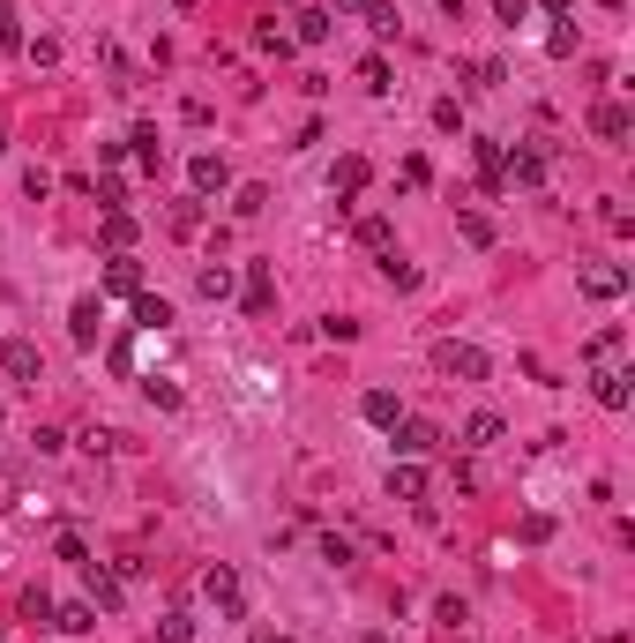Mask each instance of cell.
<instances>
[{"label":"cell","instance_id":"cell-17","mask_svg":"<svg viewBox=\"0 0 635 643\" xmlns=\"http://www.w3.org/2000/svg\"><path fill=\"white\" fill-rule=\"evenodd\" d=\"M359 412H367V427H396V419H404V404H396V389H367V397H359Z\"/></svg>","mask_w":635,"mask_h":643},{"label":"cell","instance_id":"cell-28","mask_svg":"<svg viewBox=\"0 0 635 643\" xmlns=\"http://www.w3.org/2000/svg\"><path fill=\"white\" fill-rule=\"evenodd\" d=\"M165 322H172V307L157 292H135V329H165Z\"/></svg>","mask_w":635,"mask_h":643},{"label":"cell","instance_id":"cell-41","mask_svg":"<svg viewBox=\"0 0 635 643\" xmlns=\"http://www.w3.org/2000/svg\"><path fill=\"white\" fill-rule=\"evenodd\" d=\"M83 449H90V457H113L120 434H113V427H90V434H83Z\"/></svg>","mask_w":635,"mask_h":643},{"label":"cell","instance_id":"cell-21","mask_svg":"<svg viewBox=\"0 0 635 643\" xmlns=\"http://www.w3.org/2000/svg\"><path fill=\"white\" fill-rule=\"evenodd\" d=\"M195 292H202V300H232V270H225V262H202V270H195Z\"/></svg>","mask_w":635,"mask_h":643},{"label":"cell","instance_id":"cell-32","mask_svg":"<svg viewBox=\"0 0 635 643\" xmlns=\"http://www.w3.org/2000/svg\"><path fill=\"white\" fill-rule=\"evenodd\" d=\"M359 83H367L374 98H389V60H381V53H367V60H359Z\"/></svg>","mask_w":635,"mask_h":643},{"label":"cell","instance_id":"cell-24","mask_svg":"<svg viewBox=\"0 0 635 643\" xmlns=\"http://www.w3.org/2000/svg\"><path fill=\"white\" fill-rule=\"evenodd\" d=\"M359 247H367V255H389V247H396L389 217H359Z\"/></svg>","mask_w":635,"mask_h":643},{"label":"cell","instance_id":"cell-13","mask_svg":"<svg viewBox=\"0 0 635 643\" xmlns=\"http://www.w3.org/2000/svg\"><path fill=\"white\" fill-rule=\"evenodd\" d=\"M367 180H374V165H367V158H337V172H329V195H344V202H352Z\"/></svg>","mask_w":635,"mask_h":643},{"label":"cell","instance_id":"cell-18","mask_svg":"<svg viewBox=\"0 0 635 643\" xmlns=\"http://www.w3.org/2000/svg\"><path fill=\"white\" fill-rule=\"evenodd\" d=\"M105 292H113V300H135V292H142V270H135L127 255H113V262H105Z\"/></svg>","mask_w":635,"mask_h":643},{"label":"cell","instance_id":"cell-11","mask_svg":"<svg viewBox=\"0 0 635 643\" xmlns=\"http://www.w3.org/2000/svg\"><path fill=\"white\" fill-rule=\"evenodd\" d=\"M471 158H479V180H486V187H508V150L494 143V135H479V143H471Z\"/></svg>","mask_w":635,"mask_h":643},{"label":"cell","instance_id":"cell-46","mask_svg":"<svg viewBox=\"0 0 635 643\" xmlns=\"http://www.w3.org/2000/svg\"><path fill=\"white\" fill-rule=\"evenodd\" d=\"M568 8H576V0H546V15H568Z\"/></svg>","mask_w":635,"mask_h":643},{"label":"cell","instance_id":"cell-34","mask_svg":"<svg viewBox=\"0 0 635 643\" xmlns=\"http://www.w3.org/2000/svg\"><path fill=\"white\" fill-rule=\"evenodd\" d=\"M53 554L68 561V569H83V561H90V546H83V531H60V539H53Z\"/></svg>","mask_w":635,"mask_h":643},{"label":"cell","instance_id":"cell-5","mask_svg":"<svg viewBox=\"0 0 635 643\" xmlns=\"http://www.w3.org/2000/svg\"><path fill=\"white\" fill-rule=\"evenodd\" d=\"M187 187H195V195H225V187H232V165L217 158V150H195V158H187Z\"/></svg>","mask_w":635,"mask_h":643},{"label":"cell","instance_id":"cell-33","mask_svg":"<svg viewBox=\"0 0 635 643\" xmlns=\"http://www.w3.org/2000/svg\"><path fill=\"white\" fill-rule=\"evenodd\" d=\"M150 404L157 412H180V382H172V374H150Z\"/></svg>","mask_w":635,"mask_h":643},{"label":"cell","instance_id":"cell-22","mask_svg":"<svg viewBox=\"0 0 635 643\" xmlns=\"http://www.w3.org/2000/svg\"><path fill=\"white\" fill-rule=\"evenodd\" d=\"M329 30H337V15H329V8H299V30H292V38H299V45H322Z\"/></svg>","mask_w":635,"mask_h":643},{"label":"cell","instance_id":"cell-36","mask_svg":"<svg viewBox=\"0 0 635 643\" xmlns=\"http://www.w3.org/2000/svg\"><path fill=\"white\" fill-rule=\"evenodd\" d=\"M0 53H23V23H15L8 0H0Z\"/></svg>","mask_w":635,"mask_h":643},{"label":"cell","instance_id":"cell-10","mask_svg":"<svg viewBox=\"0 0 635 643\" xmlns=\"http://www.w3.org/2000/svg\"><path fill=\"white\" fill-rule=\"evenodd\" d=\"M83 584H90V606H105V614L127 599V584H120L113 569H98V561H83Z\"/></svg>","mask_w":635,"mask_h":643},{"label":"cell","instance_id":"cell-42","mask_svg":"<svg viewBox=\"0 0 635 643\" xmlns=\"http://www.w3.org/2000/svg\"><path fill=\"white\" fill-rule=\"evenodd\" d=\"M396 180H404V187H426V180H434V165H426V158H404V165H396Z\"/></svg>","mask_w":635,"mask_h":643},{"label":"cell","instance_id":"cell-35","mask_svg":"<svg viewBox=\"0 0 635 643\" xmlns=\"http://www.w3.org/2000/svg\"><path fill=\"white\" fill-rule=\"evenodd\" d=\"M367 23H374V38H396V23H404V15H396L389 0H367Z\"/></svg>","mask_w":635,"mask_h":643},{"label":"cell","instance_id":"cell-4","mask_svg":"<svg viewBox=\"0 0 635 643\" xmlns=\"http://www.w3.org/2000/svg\"><path fill=\"white\" fill-rule=\"evenodd\" d=\"M576 285H583V300H621V292H628V270H621V262H583Z\"/></svg>","mask_w":635,"mask_h":643},{"label":"cell","instance_id":"cell-7","mask_svg":"<svg viewBox=\"0 0 635 643\" xmlns=\"http://www.w3.org/2000/svg\"><path fill=\"white\" fill-rule=\"evenodd\" d=\"M98 329H105V300H98V292H83V300L68 307V337L90 352V344H98Z\"/></svg>","mask_w":635,"mask_h":643},{"label":"cell","instance_id":"cell-3","mask_svg":"<svg viewBox=\"0 0 635 643\" xmlns=\"http://www.w3.org/2000/svg\"><path fill=\"white\" fill-rule=\"evenodd\" d=\"M202 599H210V606H217V614H225V621H240L247 591H240V576H232L225 561H217V569H202Z\"/></svg>","mask_w":635,"mask_h":643},{"label":"cell","instance_id":"cell-50","mask_svg":"<svg viewBox=\"0 0 635 643\" xmlns=\"http://www.w3.org/2000/svg\"><path fill=\"white\" fill-rule=\"evenodd\" d=\"M172 8H202V0H172Z\"/></svg>","mask_w":635,"mask_h":643},{"label":"cell","instance_id":"cell-2","mask_svg":"<svg viewBox=\"0 0 635 643\" xmlns=\"http://www.w3.org/2000/svg\"><path fill=\"white\" fill-rule=\"evenodd\" d=\"M0 367H8L15 389H38V382H45V352H38L30 337H8V344H0Z\"/></svg>","mask_w":635,"mask_h":643},{"label":"cell","instance_id":"cell-44","mask_svg":"<svg viewBox=\"0 0 635 643\" xmlns=\"http://www.w3.org/2000/svg\"><path fill=\"white\" fill-rule=\"evenodd\" d=\"M23 53L38 60V68H53V60H60V45H53V38H23Z\"/></svg>","mask_w":635,"mask_h":643},{"label":"cell","instance_id":"cell-52","mask_svg":"<svg viewBox=\"0 0 635 643\" xmlns=\"http://www.w3.org/2000/svg\"><path fill=\"white\" fill-rule=\"evenodd\" d=\"M284 8H299V0H284Z\"/></svg>","mask_w":635,"mask_h":643},{"label":"cell","instance_id":"cell-38","mask_svg":"<svg viewBox=\"0 0 635 643\" xmlns=\"http://www.w3.org/2000/svg\"><path fill=\"white\" fill-rule=\"evenodd\" d=\"M23 621H45V629H53V599H45V591H38V584H30V591H23Z\"/></svg>","mask_w":635,"mask_h":643},{"label":"cell","instance_id":"cell-48","mask_svg":"<svg viewBox=\"0 0 635 643\" xmlns=\"http://www.w3.org/2000/svg\"><path fill=\"white\" fill-rule=\"evenodd\" d=\"M359 643H389V636H381V629H374V636H359Z\"/></svg>","mask_w":635,"mask_h":643},{"label":"cell","instance_id":"cell-47","mask_svg":"<svg viewBox=\"0 0 635 643\" xmlns=\"http://www.w3.org/2000/svg\"><path fill=\"white\" fill-rule=\"evenodd\" d=\"M598 8H613V15H621V8H628V0H598Z\"/></svg>","mask_w":635,"mask_h":643},{"label":"cell","instance_id":"cell-43","mask_svg":"<svg viewBox=\"0 0 635 643\" xmlns=\"http://www.w3.org/2000/svg\"><path fill=\"white\" fill-rule=\"evenodd\" d=\"M434 128H449V135H456V128H464V105H456V98H441V105H434Z\"/></svg>","mask_w":635,"mask_h":643},{"label":"cell","instance_id":"cell-51","mask_svg":"<svg viewBox=\"0 0 635 643\" xmlns=\"http://www.w3.org/2000/svg\"><path fill=\"white\" fill-rule=\"evenodd\" d=\"M269 643H299V636H269Z\"/></svg>","mask_w":635,"mask_h":643},{"label":"cell","instance_id":"cell-31","mask_svg":"<svg viewBox=\"0 0 635 643\" xmlns=\"http://www.w3.org/2000/svg\"><path fill=\"white\" fill-rule=\"evenodd\" d=\"M195 636V614H187V606H172L165 621H157V643H187Z\"/></svg>","mask_w":635,"mask_h":643},{"label":"cell","instance_id":"cell-29","mask_svg":"<svg viewBox=\"0 0 635 643\" xmlns=\"http://www.w3.org/2000/svg\"><path fill=\"white\" fill-rule=\"evenodd\" d=\"M381 277H389L396 292H419V270H411V262L396 255V247H389V255H381Z\"/></svg>","mask_w":635,"mask_h":643},{"label":"cell","instance_id":"cell-40","mask_svg":"<svg viewBox=\"0 0 635 643\" xmlns=\"http://www.w3.org/2000/svg\"><path fill=\"white\" fill-rule=\"evenodd\" d=\"M23 195H30V202H45V195H53V172L30 165V172H23Z\"/></svg>","mask_w":635,"mask_h":643},{"label":"cell","instance_id":"cell-16","mask_svg":"<svg viewBox=\"0 0 635 643\" xmlns=\"http://www.w3.org/2000/svg\"><path fill=\"white\" fill-rule=\"evenodd\" d=\"M165 232H172V240H195V232H202V195L172 202V210H165Z\"/></svg>","mask_w":635,"mask_h":643},{"label":"cell","instance_id":"cell-30","mask_svg":"<svg viewBox=\"0 0 635 643\" xmlns=\"http://www.w3.org/2000/svg\"><path fill=\"white\" fill-rule=\"evenodd\" d=\"M127 240H135V217H127V210H105V247L127 255Z\"/></svg>","mask_w":635,"mask_h":643},{"label":"cell","instance_id":"cell-25","mask_svg":"<svg viewBox=\"0 0 635 643\" xmlns=\"http://www.w3.org/2000/svg\"><path fill=\"white\" fill-rule=\"evenodd\" d=\"M434 621H441V636H464V629H471V606H464V599L449 591V599L434 606Z\"/></svg>","mask_w":635,"mask_h":643},{"label":"cell","instance_id":"cell-8","mask_svg":"<svg viewBox=\"0 0 635 643\" xmlns=\"http://www.w3.org/2000/svg\"><path fill=\"white\" fill-rule=\"evenodd\" d=\"M628 382H635V374H628V367H598V374H591V397H598V404H606V412H628V397H635V389H628Z\"/></svg>","mask_w":635,"mask_h":643},{"label":"cell","instance_id":"cell-15","mask_svg":"<svg viewBox=\"0 0 635 643\" xmlns=\"http://www.w3.org/2000/svg\"><path fill=\"white\" fill-rule=\"evenodd\" d=\"M389 501H426V472H419V464H389Z\"/></svg>","mask_w":635,"mask_h":643},{"label":"cell","instance_id":"cell-39","mask_svg":"<svg viewBox=\"0 0 635 643\" xmlns=\"http://www.w3.org/2000/svg\"><path fill=\"white\" fill-rule=\"evenodd\" d=\"M254 45H262V53H277V60H284V53H292V38H284V30H277V23H262V30H254Z\"/></svg>","mask_w":635,"mask_h":643},{"label":"cell","instance_id":"cell-6","mask_svg":"<svg viewBox=\"0 0 635 643\" xmlns=\"http://www.w3.org/2000/svg\"><path fill=\"white\" fill-rule=\"evenodd\" d=\"M396 449H404V457L411 464H419V457H434V449H441V427H434V419H396Z\"/></svg>","mask_w":635,"mask_h":643},{"label":"cell","instance_id":"cell-23","mask_svg":"<svg viewBox=\"0 0 635 643\" xmlns=\"http://www.w3.org/2000/svg\"><path fill=\"white\" fill-rule=\"evenodd\" d=\"M456 232H464L471 247H494V217L486 210H456Z\"/></svg>","mask_w":635,"mask_h":643},{"label":"cell","instance_id":"cell-53","mask_svg":"<svg viewBox=\"0 0 635 643\" xmlns=\"http://www.w3.org/2000/svg\"><path fill=\"white\" fill-rule=\"evenodd\" d=\"M0 150H8V135H0Z\"/></svg>","mask_w":635,"mask_h":643},{"label":"cell","instance_id":"cell-45","mask_svg":"<svg viewBox=\"0 0 635 643\" xmlns=\"http://www.w3.org/2000/svg\"><path fill=\"white\" fill-rule=\"evenodd\" d=\"M494 15H501V23H508V30H516V23H523V15H531V0H494Z\"/></svg>","mask_w":635,"mask_h":643},{"label":"cell","instance_id":"cell-12","mask_svg":"<svg viewBox=\"0 0 635 643\" xmlns=\"http://www.w3.org/2000/svg\"><path fill=\"white\" fill-rule=\"evenodd\" d=\"M53 629H60V636H90V629H98V606H90V599L53 606Z\"/></svg>","mask_w":635,"mask_h":643},{"label":"cell","instance_id":"cell-19","mask_svg":"<svg viewBox=\"0 0 635 643\" xmlns=\"http://www.w3.org/2000/svg\"><path fill=\"white\" fill-rule=\"evenodd\" d=\"M269 300H277V277H269V262H254L247 270V315H269Z\"/></svg>","mask_w":635,"mask_h":643},{"label":"cell","instance_id":"cell-26","mask_svg":"<svg viewBox=\"0 0 635 643\" xmlns=\"http://www.w3.org/2000/svg\"><path fill=\"white\" fill-rule=\"evenodd\" d=\"M486 442H501V419L494 412H471L464 419V449H486Z\"/></svg>","mask_w":635,"mask_h":643},{"label":"cell","instance_id":"cell-1","mask_svg":"<svg viewBox=\"0 0 635 643\" xmlns=\"http://www.w3.org/2000/svg\"><path fill=\"white\" fill-rule=\"evenodd\" d=\"M434 367L449 374V382H486V374H494V359H486L479 344H464V337H441V344H434Z\"/></svg>","mask_w":635,"mask_h":643},{"label":"cell","instance_id":"cell-37","mask_svg":"<svg viewBox=\"0 0 635 643\" xmlns=\"http://www.w3.org/2000/svg\"><path fill=\"white\" fill-rule=\"evenodd\" d=\"M546 539H553V516L531 509V516H523V546H546Z\"/></svg>","mask_w":635,"mask_h":643},{"label":"cell","instance_id":"cell-9","mask_svg":"<svg viewBox=\"0 0 635 643\" xmlns=\"http://www.w3.org/2000/svg\"><path fill=\"white\" fill-rule=\"evenodd\" d=\"M591 135H598V143H628V105L598 98V105H591Z\"/></svg>","mask_w":635,"mask_h":643},{"label":"cell","instance_id":"cell-49","mask_svg":"<svg viewBox=\"0 0 635 643\" xmlns=\"http://www.w3.org/2000/svg\"><path fill=\"white\" fill-rule=\"evenodd\" d=\"M337 8H367V0H337Z\"/></svg>","mask_w":635,"mask_h":643},{"label":"cell","instance_id":"cell-27","mask_svg":"<svg viewBox=\"0 0 635 643\" xmlns=\"http://www.w3.org/2000/svg\"><path fill=\"white\" fill-rule=\"evenodd\" d=\"M127 143H135V165H142V172H157V165H165V143H157V128H135Z\"/></svg>","mask_w":635,"mask_h":643},{"label":"cell","instance_id":"cell-14","mask_svg":"<svg viewBox=\"0 0 635 643\" xmlns=\"http://www.w3.org/2000/svg\"><path fill=\"white\" fill-rule=\"evenodd\" d=\"M621 352H628V329H598V337L583 344V359H591V367H621Z\"/></svg>","mask_w":635,"mask_h":643},{"label":"cell","instance_id":"cell-20","mask_svg":"<svg viewBox=\"0 0 635 643\" xmlns=\"http://www.w3.org/2000/svg\"><path fill=\"white\" fill-rule=\"evenodd\" d=\"M508 180L516 187H546V150H516V158H508Z\"/></svg>","mask_w":635,"mask_h":643}]
</instances>
